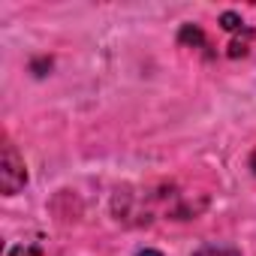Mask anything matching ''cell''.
I'll list each match as a JSON object with an SVG mask.
<instances>
[{
	"mask_svg": "<svg viewBox=\"0 0 256 256\" xmlns=\"http://www.w3.org/2000/svg\"><path fill=\"white\" fill-rule=\"evenodd\" d=\"M139 256H160V253H154V250H142Z\"/></svg>",
	"mask_w": 256,
	"mask_h": 256,
	"instance_id": "obj_6",
	"label": "cell"
},
{
	"mask_svg": "<svg viewBox=\"0 0 256 256\" xmlns=\"http://www.w3.org/2000/svg\"><path fill=\"white\" fill-rule=\"evenodd\" d=\"M193 256H241V253H238V250H232V247H217V244H208V247L196 250Z\"/></svg>",
	"mask_w": 256,
	"mask_h": 256,
	"instance_id": "obj_2",
	"label": "cell"
},
{
	"mask_svg": "<svg viewBox=\"0 0 256 256\" xmlns=\"http://www.w3.org/2000/svg\"><path fill=\"white\" fill-rule=\"evenodd\" d=\"M250 169H253V175H256V151L250 154Z\"/></svg>",
	"mask_w": 256,
	"mask_h": 256,
	"instance_id": "obj_5",
	"label": "cell"
},
{
	"mask_svg": "<svg viewBox=\"0 0 256 256\" xmlns=\"http://www.w3.org/2000/svg\"><path fill=\"white\" fill-rule=\"evenodd\" d=\"M28 181V172H24V160L18 157L16 145L6 139L4 142V157H0V184H4V193L6 196H16Z\"/></svg>",
	"mask_w": 256,
	"mask_h": 256,
	"instance_id": "obj_1",
	"label": "cell"
},
{
	"mask_svg": "<svg viewBox=\"0 0 256 256\" xmlns=\"http://www.w3.org/2000/svg\"><path fill=\"white\" fill-rule=\"evenodd\" d=\"M6 256H42V250H40L36 244H18V247H12Z\"/></svg>",
	"mask_w": 256,
	"mask_h": 256,
	"instance_id": "obj_4",
	"label": "cell"
},
{
	"mask_svg": "<svg viewBox=\"0 0 256 256\" xmlns=\"http://www.w3.org/2000/svg\"><path fill=\"white\" fill-rule=\"evenodd\" d=\"M220 24H223V30H229V34L241 30V18H238L235 12H223V16H220Z\"/></svg>",
	"mask_w": 256,
	"mask_h": 256,
	"instance_id": "obj_3",
	"label": "cell"
}]
</instances>
